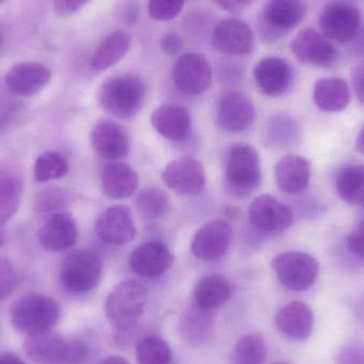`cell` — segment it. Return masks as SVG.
I'll use <instances>...</instances> for the list:
<instances>
[{
  "mask_svg": "<svg viewBox=\"0 0 364 364\" xmlns=\"http://www.w3.org/2000/svg\"><path fill=\"white\" fill-rule=\"evenodd\" d=\"M97 96L105 111L119 119H132L144 106L146 87L138 77L121 75L107 79Z\"/></svg>",
  "mask_w": 364,
  "mask_h": 364,
  "instance_id": "6da1fadb",
  "label": "cell"
},
{
  "mask_svg": "<svg viewBox=\"0 0 364 364\" xmlns=\"http://www.w3.org/2000/svg\"><path fill=\"white\" fill-rule=\"evenodd\" d=\"M10 316L14 328L30 337L51 331L59 321L60 307L51 297L31 293L12 304Z\"/></svg>",
  "mask_w": 364,
  "mask_h": 364,
  "instance_id": "7a4b0ae2",
  "label": "cell"
},
{
  "mask_svg": "<svg viewBox=\"0 0 364 364\" xmlns=\"http://www.w3.org/2000/svg\"><path fill=\"white\" fill-rule=\"evenodd\" d=\"M146 303L145 287L140 282L126 280L111 291L105 304V312L115 328L130 331L142 318Z\"/></svg>",
  "mask_w": 364,
  "mask_h": 364,
  "instance_id": "3957f363",
  "label": "cell"
},
{
  "mask_svg": "<svg viewBox=\"0 0 364 364\" xmlns=\"http://www.w3.org/2000/svg\"><path fill=\"white\" fill-rule=\"evenodd\" d=\"M102 273V265L97 255L90 250H75L62 261L60 279L68 290L85 293L100 284Z\"/></svg>",
  "mask_w": 364,
  "mask_h": 364,
  "instance_id": "277c9868",
  "label": "cell"
},
{
  "mask_svg": "<svg viewBox=\"0 0 364 364\" xmlns=\"http://www.w3.org/2000/svg\"><path fill=\"white\" fill-rule=\"evenodd\" d=\"M280 282L292 291H305L314 286L320 272V263L303 252H284L272 262Z\"/></svg>",
  "mask_w": 364,
  "mask_h": 364,
  "instance_id": "5b68a950",
  "label": "cell"
},
{
  "mask_svg": "<svg viewBox=\"0 0 364 364\" xmlns=\"http://www.w3.org/2000/svg\"><path fill=\"white\" fill-rule=\"evenodd\" d=\"M227 181L240 192H250L260 184L261 168L258 151L250 145H233L226 159Z\"/></svg>",
  "mask_w": 364,
  "mask_h": 364,
  "instance_id": "8992f818",
  "label": "cell"
},
{
  "mask_svg": "<svg viewBox=\"0 0 364 364\" xmlns=\"http://www.w3.org/2000/svg\"><path fill=\"white\" fill-rule=\"evenodd\" d=\"M172 77L182 93L199 95L211 85L212 68L201 53H184L175 62Z\"/></svg>",
  "mask_w": 364,
  "mask_h": 364,
  "instance_id": "52a82bcc",
  "label": "cell"
},
{
  "mask_svg": "<svg viewBox=\"0 0 364 364\" xmlns=\"http://www.w3.org/2000/svg\"><path fill=\"white\" fill-rule=\"evenodd\" d=\"M293 55L303 62L320 68H331L339 59V53L331 40L312 28L301 30L291 43Z\"/></svg>",
  "mask_w": 364,
  "mask_h": 364,
  "instance_id": "ba28073f",
  "label": "cell"
},
{
  "mask_svg": "<svg viewBox=\"0 0 364 364\" xmlns=\"http://www.w3.org/2000/svg\"><path fill=\"white\" fill-rule=\"evenodd\" d=\"M212 45L224 55H250L255 48V36L247 23L237 18L220 21L212 32Z\"/></svg>",
  "mask_w": 364,
  "mask_h": 364,
  "instance_id": "9c48e42d",
  "label": "cell"
},
{
  "mask_svg": "<svg viewBox=\"0 0 364 364\" xmlns=\"http://www.w3.org/2000/svg\"><path fill=\"white\" fill-rule=\"evenodd\" d=\"M250 220L264 232L278 233L290 228L293 212L290 207L269 194L257 196L250 205Z\"/></svg>",
  "mask_w": 364,
  "mask_h": 364,
  "instance_id": "30bf717a",
  "label": "cell"
},
{
  "mask_svg": "<svg viewBox=\"0 0 364 364\" xmlns=\"http://www.w3.org/2000/svg\"><path fill=\"white\" fill-rule=\"evenodd\" d=\"M95 231L100 240L111 245H124L136 237V228L129 208L112 205L98 215Z\"/></svg>",
  "mask_w": 364,
  "mask_h": 364,
  "instance_id": "8fae6325",
  "label": "cell"
},
{
  "mask_svg": "<svg viewBox=\"0 0 364 364\" xmlns=\"http://www.w3.org/2000/svg\"><path fill=\"white\" fill-rule=\"evenodd\" d=\"M232 239V228L223 220H212L195 233L191 250L200 260L212 261L226 254Z\"/></svg>",
  "mask_w": 364,
  "mask_h": 364,
  "instance_id": "7c38bea8",
  "label": "cell"
},
{
  "mask_svg": "<svg viewBox=\"0 0 364 364\" xmlns=\"http://www.w3.org/2000/svg\"><path fill=\"white\" fill-rule=\"evenodd\" d=\"M360 26V13L348 4L327 6L320 17L321 33L328 40L346 43L356 36Z\"/></svg>",
  "mask_w": 364,
  "mask_h": 364,
  "instance_id": "4fadbf2b",
  "label": "cell"
},
{
  "mask_svg": "<svg viewBox=\"0 0 364 364\" xmlns=\"http://www.w3.org/2000/svg\"><path fill=\"white\" fill-rule=\"evenodd\" d=\"M162 179L171 190L184 196H195L205 188V172L200 162L193 158H179L170 162Z\"/></svg>",
  "mask_w": 364,
  "mask_h": 364,
  "instance_id": "5bb4252c",
  "label": "cell"
},
{
  "mask_svg": "<svg viewBox=\"0 0 364 364\" xmlns=\"http://www.w3.org/2000/svg\"><path fill=\"white\" fill-rule=\"evenodd\" d=\"M174 256L166 244L151 241L136 247L130 255L132 271L145 278H158L172 267Z\"/></svg>",
  "mask_w": 364,
  "mask_h": 364,
  "instance_id": "9a60e30c",
  "label": "cell"
},
{
  "mask_svg": "<svg viewBox=\"0 0 364 364\" xmlns=\"http://www.w3.org/2000/svg\"><path fill=\"white\" fill-rule=\"evenodd\" d=\"M51 72L38 62H23L11 68L4 77V82L11 93L29 97L44 89L50 81Z\"/></svg>",
  "mask_w": 364,
  "mask_h": 364,
  "instance_id": "2e32d148",
  "label": "cell"
},
{
  "mask_svg": "<svg viewBox=\"0 0 364 364\" xmlns=\"http://www.w3.org/2000/svg\"><path fill=\"white\" fill-rule=\"evenodd\" d=\"M216 121L218 126L226 132H244L255 121V108L252 100L240 92L225 94L218 102Z\"/></svg>",
  "mask_w": 364,
  "mask_h": 364,
  "instance_id": "e0dca14e",
  "label": "cell"
},
{
  "mask_svg": "<svg viewBox=\"0 0 364 364\" xmlns=\"http://www.w3.org/2000/svg\"><path fill=\"white\" fill-rule=\"evenodd\" d=\"M78 239L76 220L66 212H57L48 216L38 232L41 246L49 252L70 250Z\"/></svg>",
  "mask_w": 364,
  "mask_h": 364,
  "instance_id": "ac0fdd59",
  "label": "cell"
},
{
  "mask_svg": "<svg viewBox=\"0 0 364 364\" xmlns=\"http://www.w3.org/2000/svg\"><path fill=\"white\" fill-rule=\"evenodd\" d=\"M70 340L53 331L30 336L23 344L28 358L38 364H66Z\"/></svg>",
  "mask_w": 364,
  "mask_h": 364,
  "instance_id": "d6986e66",
  "label": "cell"
},
{
  "mask_svg": "<svg viewBox=\"0 0 364 364\" xmlns=\"http://www.w3.org/2000/svg\"><path fill=\"white\" fill-rule=\"evenodd\" d=\"M254 77L259 89L265 95L276 97L288 91L292 81V70L282 58L269 57L257 63Z\"/></svg>",
  "mask_w": 364,
  "mask_h": 364,
  "instance_id": "ffe728a7",
  "label": "cell"
},
{
  "mask_svg": "<svg viewBox=\"0 0 364 364\" xmlns=\"http://www.w3.org/2000/svg\"><path fill=\"white\" fill-rule=\"evenodd\" d=\"M91 144L94 151L108 160H119L129 153V139L125 130L113 123L102 122L92 129Z\"/></svg>",
  "mask_w": 364,
  "mask_h": 364,
  "instance_id": "44dd1931",
  "label": "cell"
},
{
  "mask_svg": "<svg viewBox=\"0 0 364 364\" xmlns=\"http://www.w3.org/2000/svg\"><path fill=\"white\" fill-rule=\"evenodd\" d=\"M275 322L287 337L301 341L308 339L314 331V312L307 304L292 301L277 312Z\"/></svg>",
  "mask_w": 364,
  "mask_h": 364,
  "instance_id": "7402d4cb",
  "label": "cell"
},
{
  "mask_svg": "<svg viewBox=\"0 0 364 364\" xmlns=\"http://www.w3.org/2000/svg\"><path fill=\"white\" fill-rule=\"evenodd\" d=\"M311 168L307 159L301 156H287L275 166V179L278 188L289 195H296L308 188Z\"/></svg>",
  "mask_w": 364,
  "mask_h": 364,
  "instance_id": "603a6c76",
  "label": "cell"
},
{
  "mask_svg": "<svg viewBox=\"0 0 364 364\" xmlns=\"http://www.w3.org/2000/svg\"><path fill=\"white\" fill-rule=\"evenodd\" d=\"M151 125L164 138L182 141L190 132V113L179 105H162L151 114Z\"/></svg>",
  "mask_w": 364,
  "mask_h": 364,
  "instance_id": "cb8c5ba5",
  "label": "cell"
},
{
  "mask_svg": "<svg viewBox=\"0 0 364 364\" xmlns=\"http://www.w3.org/2000/svg\"><path fill=\"white\" fill-rule=\"evenodd\" d=\"M306 15L303 0H269L260 18L284 36L297 27Z\"/></svg>",
  "mask_w": 364,
  "mask_h": 364,
  "instance_id": "d4e9b609",
  "label": "cell"
},
{
  "mask_svg": "<svg viewBox=\"0 0 364 364\" xmlns=\"http://www.w3.org/2000/svg\"><path fill=\"white\" fill-rule=\"evenodd\" d=\"M23 181L15 166L0 164V224L8 222L18 209Z\"/></svg>",
  "mask_w": 364,
  "mask_h": 364,
  "instance_id": "484cf974",
  "label": "cell"
},
{
  "mask_svg": "<svg viewBox=\"0 0 364 364\" xmlns=\"http://www.w3.org/2000/svg\"><path fill=\"white\" fill-rule=\"evenodd\" d=\"M232 288L227 278L220 274H209L197 282L194 289L195 305L213 312L230 299Z\"/></svg>",
  "mask_w": 364,
  "mask_h": 364,
  "instance_id": "4316f807",
  "label": "cell"
},
{
  "mask_svg": "<svg viewBox=\"0 0 364 364\" xmlns=\"http://www.w3.org/2000/svg\"><path fill=\"white\" fill-rule=\"evenodd\" d=\"M102 191L111 198H125L138 188L139 177L136 171L126 164L113 162L102 170Z\"/></svg>",
  "mask_w": 364,
  "mask_h": 364,
  "instance_id": "83f0119b",
  "label": "cell"
},
{
  "mask_svg": "<svg viewBox=\"0 0 364 364\" xmlns=\"http://www.w3.org/2000/svg\"><path fill=\"white\" fill-rule=\"evenodd\" d=\"M314 100L325 112H339L350 105V87L339 77L320 79L314 85Z\"/></svg>",
  "mask_w": 364,
  "mask_h": 364,
  "instance_id": "f1b7e54d",
  "label": "cell"
},
{
  "mask_svg": "<svg viewBox=\"0 0 364 364\" xmlns=\"http://www.w3.org/2000/svg\"><path fill=\"white\" fill-rule=\"evenodd\" d=\"M132 46V38L124 30L111 32L102 41L92 55V68L96 72L108 70L121 61Z\"/></svg>",
  "mask_w": 364,
  "mask_h": 364,
  "instance_id": "f546056e",
  "label": "cell"
},
{
  "mask_svg": "<svg viewBox=\"0 0 364 364\" xmlns=\"http://www.w3.org/2000/svg\"><path fill=\"white\" fill-rule=\"evenodd\" d=\"M336 186L346 203L364 209V166H350L340 171Z\"/></svg>",
  "mask_w": 364,
  "mask_h": 364,
  "instance_id": "4dcf8cb0",
  "label": "cell"
},
{
  "mask_svg": "<svg viewBox=\"0 0 364 364\" xmlns=\"http://www.w3.org/2000/svg\"><path fill=\"white\" fill-rule=\"evenodd\" d=\"M211 314L212 311L201 309L195 304L192 306L186 312L181 323L182 331L186 341L190 343H200L205 341L211 329Z\"/></svg>",
  "mask_w": 364,
  "mask_h": 364,
  "instance_id": "1f68e13d",
  "label": "cell"
},
{
  "mask_svg": "<svg viewBox=\"0 0 364 364\" xmlns=\"http://www.w3.org/2000/svg\"><path fill=\"white\" fill-rule=\"evenodd\" d=\"M68 172V164L63 156L55 151H46L38 156L34 164V181L42 183L57 181L65 176Z\"/></svg>",
  "mask_w": 364,
  "mask_h": 364,
  "instance_id": "d6a6232c",
  "label": "cell"
},
{
  "mask_svg": "<svg viewBox=\"0 0 364 364\" xmlns=\"http://www.w3.org/2000/svg\"><path fill=\"white\" fill-rule=\"evenodd\" d=\"M267 343L260 333L244 336L235 350V364H262L267 357Z\"/></svg>",
  "mask_w": 364,
  "mask_h": 364,
  "instance_id": "836d02e7",
  "label": "cell"
},
{
  "mask_svg": "<svg viewBox=\"0 0 364 364\" xmlns=\"http://www.w3.org/2000/svg\"><path fill=\"white\" fill-rule=\"evenodd\" d=\"M139 364H170L172 350L164 340L159 337H149L136 348Z\"/></svg>",
  "mask_w": 364,
  "mask_h": 364,
  "instance_id": "e575fe53",
  "label": "cell"
},
{
  "mask_svg": "<svg viewBox=\"0 0 364 364\" xmlns=\"http://www.w3.org/2000/svg\"><path fill=\"white\" fill-rule=\"evenodd\" d=\"M139 211L149 218H157L164 215L168 209V199L166 193L159 188H149L139 194Z\"/></svg>",
  "mask_w": 364,
  "mask_h": 364,
  "instance_id": "d590c367",
  "label": "cell"
},
{
  "mask_svg": "<svg viewBox=\"0 0 364 364\" xmlns=\"http://www.w3.org/2000/svg\"><path fill=\"white\" fill-rule=\"evenodd\" d=\"M66 196L60 188H49L41 191L34 200V209L40 214H53L61 212L65 205Z\"/></svg>",
  "mask_w": 364,
  "mask_h": 364,
  "instance_id": "8d00e7d4",
  "label": "cell"
},
{
  "mask_svg": "<svg viewBox=\"0 0 364 364\" xmlns=\"http://www.w3.org/2000/svg\"><path fill=\"white\" fill-rule=\"evenodd\" d=\"M184 6V0H149V12L157 21H168L176 18Z\"/></svg>",
  "mask_w": 364,
  "mask_h": 364,
  "instance_id": "74e56055",
  "label": "cell"
},
{
  "mask_svg": "<svg viewBox=\"0 0 364 364\" xmlns=\"http://www.w3.org/2000/svg\"><path fill=\"white\" fill-rule=\"evenodd\" d=\"M19 284V274L8 259L0 257V299L14 292Z\"/></svg>",
  "mask_w": 364,
  "mask_h": 364,
  "instance_id": "f35d334b",
  "label": "cell"
},
{
  "mask_svg": "<svg viewBox=\"0 0 364 364\" xmlns=\"http://www.w3.org/2000/svg\"><path fill=\"white\" fill-rule=\"evenodd\" d=\"M141 4L139 0H122L115 9V16L126 26H134L139 21Z\"/></svg>",
  "mask_w": 364,
  "mask_h": 364,
  "instance_id": "ab89813d",
  "label": "cell"
},
{
  "mask_svg": "<svg viewBox=\"0 0 364 364\" xmlns=\"http://www.w3.org/2000/svg\"><path fill=\"white\" fill-rule=\"evenodd\" d=\"M184 47V41L179 34L168 33L162 38L160 48L166 55L174 57L179 55Z\"/></svg>",
  "mask_w": 364,
  "mask_h": 364,
  "instance_id": "60d3db41",
  "label": "cell"
},
{
  "mask_svg": "<svg viewBox=\"0 0 364 364\" xmlns=\"http://www.w3.org/2000/svg\"><path fill=\"white\" fill-rule=\"evenodd\" d=\"M348 246L353 254L364 261V220L359 226L348 235Z\"/></svg>",
  "mask_w": 364,
  "mask_h": 364,
  "instance_id": "b9f144b4",
  "label": "cell"
},
{
  "mask_svg": "<svg viewBox=\"0 0 364 364\" xmlns=\"http://www.w3.org/2000/svg\"><path fill=\"white\" fill-rule=\"evenodd\" d=\"M90 0H53L55 11L58 15L68 16L80 10Z\"/></svg>",
  "mask_w": 364,
  "mask_h": 364,
  "instance_id": "7bdbcfd3",
  "label": "cell"
},
{
  "mask_svg": "<svg viewBox=\"0 0 364 364\" xmlns=\"http://www.w3.org/2000/svg\"><path fill=\"white\" fill-rule=\"evenodd\" d=\"M337 364H364V348L353 346L342 350Z\"/></svg>",
  "mask_w": 364,
  "mask_h": 364,
  "instance_id": "ee69618b",
  "label": "cell"
},
{
  "mask_svg": "<svg viewBox=\"0 0 364 364\" xmlns=\"http://www.w3.org/2000/svg\"><path fill=\"white\" fill-rule=\"evenodd\" d=\"M352 81L357 97L364 106V61L355 66L352 73Z\"/></svg>",
  "mask_w": 364,
  "mask_h": 364,
  "instance_id": "f6af8a7d",
  "label": "cell"
},
{
  "mask_svg": "<svg viewBox=\"0 0 364 364\" xmlns=\"http://www.w3.org/2000/svg\"><path fill=\"white\" fill-rule=\"evenodd\" d=\"M216 6L228 12H240L244 10L246 6H250L252 0H212Z\"/></svg>",
  "mask_w": 364,
  "mask_h": 364,
  "instance_id": "bcb514c9",
  "label": "cell"
},
{
  "mask_svg": "<svg viewBox=\"0 0 364 364\" xmlns=\"http://www.w3.org/2000/svg\"><path fill=\"white\" fill-rule=\"evenodd\" d=\"M0 364H26L18 357L13 354L0 355Z\"/></svg>",
  "mask_w": 364,
  "mask_h": 364,
  "instance_id": "7dc6e473",
  "label": "cell"
},
{
  "mask_svg": "<svg viewBox=\"0 0 364 364\" xmlns=\"http://www.w3.org/2000/svg\"><path fill=\"white\" fill-rule=\"evenodd\" d=\"M98 364H130L123 357L119 356H110L108 358L104 359L102 363Z\"/></svg>",
  "mask_w": 364,
  "mask_h": 364,
  "instance_id": "c3c4849f",
  "label": "cell"
},
{
  "mask_svg": "<svg viewBox=\"0 0 364 364\" xmlns=\"http://www.w3.org/2000/svg\"><path fill=\"white\" fill-rule=\"evenodd\" d=\"M356 149L361 155L364 156V126L360 132H359L358 136H357Z\"/></svg>",
  "mask_w": 364,
  "mask_h": 364,
  "instance_id": "681fc988",
  "label": "cell"
},
{
  "mask_svg": "<svg viewBox=\"0 0 364 364\" xmlns=\"http://www.w3.org/2000/svg\"><path fill=\"white\" fill-rule=\"evenodd\" d=\"M2 44V38L1 36H0V46H1Z\"/></svg>",
  "mask_w": 364,
  "mask_h": 364,
  "instance_id": "f907efd6",
  "label": "cell"
},
{
  "mask_svg": "<svg viewBox=\"0 0 364 364\" xmlns=\"http://www.w3.org/2000/svg\"><path fill=\"white\" fill-rule=\"evenodd\" d=\"M4 1H6V0H0V4H4Z\"/></svg>",
  "mask_w": 364,
  "mask_h": 364,
  "instance_id": "816d5d0a",
  "label": "cell"
},
{
  "mask_svg": "<svg viewBox=\"0 0 364 364\" xmlns=\"http://www.w3.org/2000/svg\"><path fill=\"white\" fill-rule=\"evenodd\" d=\"M274 364H289V363H274Z\"/></svg>",
  "mask_w": 364,
  "mask_h": 364,
  "instance_id": "f5cc1de1",
  "label": "cell"
}]
</instances>
